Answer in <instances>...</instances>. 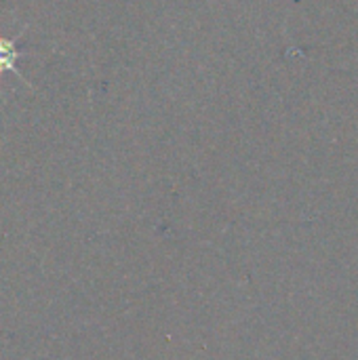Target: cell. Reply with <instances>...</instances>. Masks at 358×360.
Here are the masks:
<instances>
[{"label": "cell", "instance_id": "1", "mask_svg": "<svg viewBox=\"0 0 358 360\" xmlns=\"http://www.w3.org/2000/svg\"><path fill=\"white\" fill-rule=\"evenodd\" d=\"M25 30H27V27H23V30H21V34H17V36H13V38H4V36H0V76H2L4 72H13L17 78H21V80H23V84H27V86L32 89L30 80H27V78L19 72V68H17L19 59L27 55L25 51H19V40L23 38Z\"/></svg>", "mask_w": 358, "mask_h": 360}]
</instances>
